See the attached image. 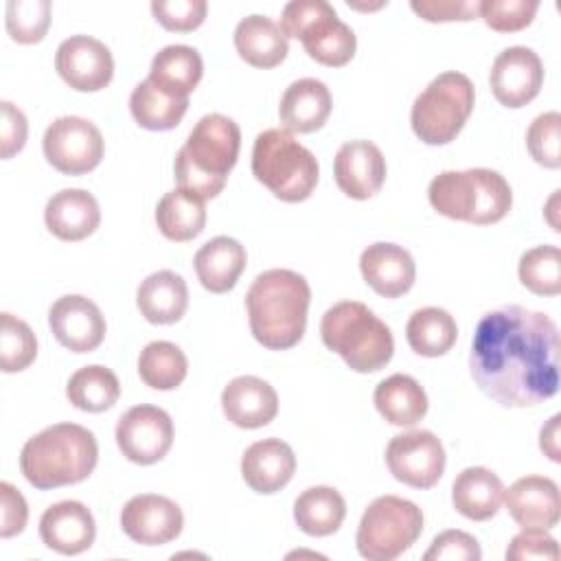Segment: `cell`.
I'll list each match as a JSON object with an SVG mask.
<instances>
[{
    "label": "cell",
    "mask_w": 561,
    "mask_h": 561,
    "mask_svg": "<svg viewBox=\"0 0 561 561\" xmlns=\"http://www.w3.org/2000/svg\"><path fill=\"white\" fill-rule=\"evenodd\" d=\"M559 329L546 313L506 305L480 318L469 370L500 405H537L559 390Z\"/></svg>",
    "instance_id": "cell-1"
},
{
    "label": "cell",
    "mask_w": 561,
    "mask_h": 561,
    "mask_svg": "<svg viewBox=\"0 0 561 561\" xmlns=\"http://www.w3.org/2000/svg\"><path fill=\"white\" fill-rule=\"evenodd\" d=\"M309 300L311 289L302 274L280 267L259 274L245 294L254 340L270 351L296 346L307 327Z\"/></svg>",
    "instance_id": "cell-2"
},
{
    "label": "cell",
    "mask_w": 561,
    "mask_h": 561,
    "mask_svg": "<svg viewBox=\"0 0 561 561\" xmlns=\"http://www.w3.org/2000/svg\"><path fill=\"white\" fill-rule=\"evenodd\" d=\"M239 147L241 131L232 118L224 114L202 116L175 156L178 188L199 199L217 197L237 164Z\"/></svg>",
    "instance_id": "cell-3"
},
{
    "label": "cell",
    "mask_w": 561,
    "mask_h": 561,
    "mask_svg": "<svg viewBox=\"0 0 561 561\" xmlns=\"http://www.w3.org/2000/svg\"><path fill=\"white\" fill-rule=\"evenodd\" d=\"M99 460L94 434L77 423H55L31 436L20 451L22 476L39 491L85 480Z\"/></svg>",
    "instance_id": "cell-4"
},
{
    "label": "cell",
    "mask_w": 561,
    "mask_h": 561,
    "mask_svg": "<svg viewBox=\"0 0 561 561\" xmlns=\"http://www.w3.org/2000/svg\"><path fill=\"white\" fill-rule=\"evenodd\" d=\"M432 208L456 221L489 226L506 217L513 193L504 175L493 169L443 171L427 188Z\"/></svg>",
    "instance_id": "cell-5"
},
{
    "label": "cell",
    "mask_w": 561,
    "mask_h": 561,
    "mask_svg": "<svg viewBox=\"0 0 561 561\" xmlns=\"http://www.w3.org/2000/svg\"><path fill=\"white\" fill-rule=\"evenodd\" d=\"M320 335L324 346L337 353L355 373H377L394 353L388 324L357 300H342L329 307L320 322Z\"/></svg>",
    "instance_id": "cell-6"
},
{
    "label": "cell",
    "mask_w": 561,
    "mask_h": 561,
    "mask_svg": "<svg viewBox=\"0 0 561 561\" xmlns=\"http://www.w3.org/2000/svg\"><path fill=\"white\" fill-rule=\"evenodd\" d=\"M252 173L274 197L305 202L318 184V160L291 131L274 127L256 136L252 147Z\"/></svg>",
    "instance_id": "cell-7"
},
{
    "label": "cell",
    "mask_w": 561,
    "mask_h": 561,
    "mask_svg": "<svg viewBox=\"0 0 561 561\" xmlns=\"http://www.w3.org/2000/svg\"><path fill=\"white\" fill-rule=\"evenodd\" d=\"M473 83L467 75L447 70L434 77L414 99L410 123L425 145L451 142L473 112Z\"/></svg>",
    "instance_id": "cell-8"
},
{
    "label": "cell",
    "mask_w": 561,
    "mask_h": 561,
    "mask_svg": "<svg viewBox=\"0 0 561 561\" xmlns=\"http://www.w3.org/2000/svg\"><path fill=\"white\" fill-rule=\"evenodd\" d=\"M280 28L287 39H300L307 55L329 68L348 64L357 48L353 28L324 0L287 2L280 13Z\"/></svg>",
    "instance_id": "cell-9"
},
{
    "label": "cell",
    "mask_w": 561,
    "mask_h": 561,
    "mask_svg": "<svg viewBox=\"0 0 561 561\" xmlns=\"http://www.w3.org/2000/svg\"><path fill=\"white\" fill-rule=\"evenodd\" d=\"M423 533L421 508L399 495H381L368 504L357 526V552L368 561L401 557Z\"/></svg>",
    "instance_id": "cell-10"
},
{
    "label": "cell",
    "mask_w": 561,
    "mask_h": 561,
    "mask_svg": "<svg viewBox=\"0 0 561 561\" xmlns=\"http://www.w3.org/2000/svg\"><path fill=\"white\" fill-rule=\"evenodd\" d=\"M44 156L59 173L83 175L99 167L103 158V136L94 123L81 116L53 121L42 138Z\"/></svg>",
    "instance_id": "cell-11"
},
{
    "label": "cell",
    "mask_w": 561,
    "mask_h": 561,
    "mask_svg": "<svg viewBox=\"0 0 561 561\" xmlns=\"http://www.w3.org/2000/svg\"><path fill=\"white\" fill-rule=\"evenodd\" d=\"M390 473L414 489H432L445 471V449L430 430H412L390 438L386 447Z\"/></svg>",
    "instance_id": "cell-12"
},
{
    "label": "cell",
    "mask_w": 561,
    "mask_h": 561,
    "mask_svg": "<svg viewBox=\"0 0 561 561\" xmlns=\"http://www.w3.org/2000/svg\"><path fill=\"white\" fill-rule=\"evenodd\" d=\"M116 445L136 465H153L173 445V421L156 405H134L116 423Z\"/></svg>",
    "instance_id": "cell-13"
},
{
    "label": "cell",
    "mask_w": 561,
    "mask_h": 561,
    "mask_svg": "<svg viewBox=\"0 0 561 561\" xmlns=\"http://www.w3.org/2000/svg\"><path fill=\"white\" fill-rule=\"evenodd\" d=\"M55 68L72 90L96 92L112 81L114 59L103 42L90 35H72L59 44Z\"/></svg>",
    "instance_id": "cell-14"
},
{
    "label": "cell",
    "mask_w": 561,
    "mask_h": 561,
    "mask_svg": "<svg viewBox=\"0 0 561 561\" xmlns=\"http://www.w3.org/2000/svg\"><path fill=\"white\" fill-rule=\"evenodd\" d=\"M489 83L504 107H524L541 90L543 64L533 48L508 46L495 57Z\"/></svg>",
    "instance_id": "cell-15"
},
{
    "label": "cell",
    "mask_w": 561,
    "mask_h": 561,
    "mask_svg": "<svg viewBox=\"0 0 561 561\" xmlns=\"http://www.w3.org/2000/svg\"><path fill=\"white\" fill-rule=\"evenodd\" d=\"M184 526L182 508L156 493L134 495L121 511L123 533L142 546H162L173 541Z\"/></svg>",
    "instance_id": "cell-16"
},
{
    "label": "cell",
    "mask_w": 561,
    "mask_h": 561,
    "mask_svg": "<svg viewBox=\"0 0 561 561\" xmlns=\"http://www.w3.org/2000/svg\"><path fill=\"white\" fill-rule=\"evenodd\" d=\"M48 327L55 340L72 353H90L105 337V318L85 296L68 294L57 298L48 309Z\"/></svg>",
    "instance_id": "cell-17"
},
{
    "label": "cell",
    "mask_w": 561,
    "mask_h": 561,
    "mask_svg": "<svg viewBox=\"0 0 561 561\" xmlns=\"http://www.w3.org/2000/svg\"><path fill=\"white\" fill-rule=\"evenodd\" d=\"M333 175L344 195L353 199H368L383 186L386 158L370 140H348L335 153Z\"/></svg>",
    "instance_id": "cell-18"
},
{
    "label": "cell",
    "mask_w": 561,
    "mask_h": 561,
    "mask_svg": "<svg viewBox=\"0 0 561 561\" xmlns=\"http://www.w3.org/2000/svg\"><path fill=\"white\" fill-rule=\"evenodd\" d=\"M508 515L522 528H543L550 530L557 526L561 515V497L554 480L546 476H526L504 489Z\"/></svg>",
    "instance_id": "cell-19"
},
{
    "label": "cell",
    "mask_w": 561,
    "mask_h": 561,
    "mask_svg": "<svg viewBox=\"0 0 561 561\" xmlns=\"http://www.w3.org/2000/svg\"><path fill=\"white\" fill-rule=\"evenodd\" d=\"M359 270L366 285L383 298H399L412 289L416 265L412 254L397 245L377 241L359 256Z\"/></svg>",
    "instance_id": "cell-20"
},
{
    "label": "cell",
    "mask_w": 561,
    "mask_h": 561,
    "mask_svg": "<svg viewBox=\"0 0 561 561\" xmlns=\"http://www.w3.org/2000/svg\"><path fill=\"white\" fill-rule=\"evenodd\" d=\"M96 524L90 508L77 500L48 506L39 519V537L59 554H79L94 543Z\"/></svg>",
    "instance_id": "cell-21"
},
{
    "label": "cell",
    "mask_w": 561,
    "mask_h": 561,
    "mask_svg": "<svg viewBox=\"0 0 561 561\" xmlns=\"http://www.w3.org/2000/svg\"><path fill=\"white\" fill-rule=\"evenodd\" d=\"M221 410L232 425L256 430L274 421L278 412V394L265 379L241 375L224 388Z\"/></svg>",
    "instance_id": "cell-22"
},
{
    "label": "cell",
    "mask_w": 561,
    "mask_h": 561,
    "mask_svg": "<svg viewBox=\"0 0 561 561\" xmlns=\"http://www.w3.org/2000/svg\"><path fill=\"white\" fill-rule=\"evenodd\" d=\"M294 449L280 438L256 440L241 458V476L245 484L263 495L280 491L294 478Z\"/></svg>",
    "instance_id": "cell-23"
},
{
    "label": "cell",
    "mask_w": 561,
    "mask_h": 561,
    "mask_svg": "<svg viewBox=\"0 0 561 561\" xmlns=\"http://www.w3.org/2000/svg\"><path fill=\"white\" fill-rule=\"evenodd\" d=\"M44 221L57 239L81 241L99 228V202L83 188H64L46 202Z\"/></svg>",
    "instance_id": "cell-24"
},
{
    "label": "cell",
    "mask_w": 561,
    "mask_h": 561,
    "mask_svg": "<svg viewBox=\"0 0 561 561\" xmlns=\"http://www.w3.org/2000/svg\"><path fill=\"white\" fill-rule=\"evenodd\" d=\"M331 107L333 101L329 88L320 79L305 77L287 85L278 105V116L287 131L311 134L327 123Z\"/></svg>",
    "instance_id": "cell-25"
},
{
    "label": "cell",
    "mask_w": 561,
    "mask_h": 561,
    "mask_svg": "<svg viewBox=\"0 0 561 561\" xmlns=\"http://www.w3.org/2000/svg\"><path fill=\"white\" fill-rule=\"evenodd\" d=\"M245 248L232 237H215L206 241L193 259L197 280L204 289L213 294H224L232 289L245 270Z\"/></svg>",
    "instance_id": "cell-26"
},
{
    "label": "cell",
    "mask_w": 561,
    "mask_h": 561,
    "mask_svg": "<svg viewBox=\"0 0 561 561\" xmlns=\"http://www.w3.org/2000/svg\"><path fill=\"white\" fill-rule=\"evenodd\" d=\"M136 305L151 324H173L188 307V287L184 278L171 270L149 274L136 291Z\"/></svg>",
    "instance_id": "cell-27"
},
{
    "label": "cell",
    "mask_w": 561,
    "mask_h": 561,
    "mask_svg": "<svg viewBox=\"0 0 561 561\" xmlns=\"http://www.w3.org/2000/svg\"><path fill=\"white\" fill-rule=\"evenodd\" d=\"M234 48L239 57L254 68H274L287 53L289 44L278 22L267 15H248L234 28Z\"/></svg>",
    "instance_id": "cell-28"
},
{
    "label": "cell",
    "mask_w": 561,
    "mask_h": 561,
    "mask_svg": "<svg viewBox=\"0 0 561 561\" xmlns=\"http://www.w3.org/2000/svg\"><path fill=\"white\" fill-rule=\"evenodd\" d=\"M504 484L486 467H467L462 469L451 484L454 508L473 522L491 519L502 504Z\"/></svg>",
    "instance_id": "cell-29"
},
{
    "label": "cell",
    "mask_w": 561,
    "mask_h": 561,
    "mask_svg": "<svg viewBox=\"0 0 561 561\" xmlns=\"http://www.w3.org/2000/svg\"><path fill=\"white\" fill-rule=\"evenodd\" d=\"M377 412L397 427L416 425L427 412V394L410 375H390L377 383L373 394Z\"/></svg>",
    "instance_id": "cell-30"
},
{
    "label": "cell",
    "mask_w": 561,
    "mask_h": 561,
    "mask_svg": "<svg viewBox=\"0 0 561 561\" xmlns=\"http://www.w3.org/2000/svg\"><path fill=\"white\" fill-rule=\"evenodd\" d=\"M202 75H204L202 55L193 46L171 44V46H164L160 53H156V57L151 59V70L147 79L173 96L188 99V94L197 88Z\"/></svg>",
    "instance_id": "cell-31"
},
{
    "label": "cell",
    "mask_w": 561,
    "mask_h": 561,
    "mask_svg": "<svg viewBox=\"0 0 561 561\" xmlns=\"http://www.w3.org/2000/svg\"><path fill=\"white\" fill-rule=\"evenodd\" d=\"M346 515V502L333 486H309L294 502L298 528L311 537L333 535Z\"/></svg>",
    "instance_id": "cell-32"
},
{
    "label": "cell",
    "mask_w": 561,
    "mask_h": 561,
    "mask_svg": "<svg viewBox=\"0 0 561 561\" xmlns=\"http://www.w3.org/2000/svg\"><path fill=\"white\" fill-rule=\"evenodd\" d=\"M129 110L140 127L151 131H167L180 125L188 110V99L173 96L160 90L153 81L145 79L134 88L129 96Z\"/></svg>",
    "instance_id": "cell-33"
},
{
    "label": "cell",
    "mask_w": 561,
    "mask_h": 561,
    "mask_svg": "<svg viewBox=\"0 0 561 561\" xmlns=\"http://www.w3.org/2000/svg\"><path fill=\"white\" fill-rule=\"evenodd\" d=\"M156 224L169 241H191L206 226L204 199L182 188L169 191L156 206Z\"/></svg>",
    "instance_id": "cell-34"
},
{
    "label": "cell",
    "mask_w": 561,
    "mask_h": 561,
    "mask_svg": "<svg viewBox=\"0 0 561 561\" xmlns=\"http://www.w3.org/2000/svg\"><path fill=\"white\" fill-rule=\"evenodd\" d=\"M458 337L456 320L440 307L416 309L405 324V340L416 355L438 357L445 355Z\"/></svg>",
    "instance_id": "cell-35"
},
{
    "label": "cell",
    "mask_w": 561,
    "mask_h": 561,
    "mask_svg": "<svg viewBox=\"0 0 561 561\" xmlns=\"http://www.w3.org/2000/svg\"><path fill=\"white\" fill-rule=\"evenodd\" d=\"M68 401L83 412H105L121 397L118 377L99 364L83 366L66 383Z\"/></svg>",
    "instance_id": "cell-36"
},
{
    "label": "cell",
    "mask_w": 561,
    "mask_h": 561,
    "mask_svg": "<svg viewBox=\"0 0 561 561\" xmlns=\"http://www.w3.org/2000/svg\"><path fill=\"white\" fill-rule=\"evenodd\" d=\"M188 373V359L180 346L167 340L149 342L138 357V375L153 390L178 388Z\"/></svg>",
    "instance_id": "cell-37"
},
{
    "label": "cell",
    "mask_w": 561,
    "mask_h": 561,
    "mask_svg": "<svg viewBox=\"0 0 561 561\" xmlns=\"http://www.w3.org/2000/svg\"><path fill=\"white\" fill-rule=\"evenodd\" d=\"M522 285L537 296H557L561 291V250L557 245H537L519 256L517 267Z\"/></svg>",
    "instance_id": "cell-38"
},
{
    "label": "cell",
    "mask_w": 561,
    "mask_h": 561,
    "mask_svg": "<svg viewBox=\"0 0 561 561\" xmlns=\"http://www.w3.org/2000/svg\"><path fill=\"white\" fill-rule=\"evenodd\" d=\"M37 357V340L31 327L4 311L0 318V368L2 373H20Z\"/></svg>",
    "instance_id": "cell-39"
},
{
    "label": "cell",
    "mask_w": 561,
    "mask_h": 561,
    "mask_svg": "<svg viewBox=\"0 0 561 561\" xmlns=\"http://www.w3.org/2000/svg\"><path fill=\"white\" fill-rule=\"evenodd\" d=\"M48 0H9L7 2V33L18 44H37L44 39L50 24Z\"/></svg>",
    "instance_id": "cell-40"
},
{
    "label": "cell",
    "mask_w": 561,
    "mask_h": 561,
    "mask_svg": "<svg viewBox=\"0 0 561 561\" xmlns=\"http://www.w3.org/2000/svg\"><path fill=\"white\" fill-rule=\"evenodd\" d=\"M559 142H561V114L559 112L539 114L526 131V147L530 158L546 169H559L561 167Z\"/></svg>",
    "instance_id": "cell-41"
},
{
    "label": "cell",
    "mask_w": 561,
    "mask_h": 561,
    "mask_svg": "<svg viewBox=\"0 0 561 561\" xmlns=\"http://www.w3.org/2000/svg\"><path fill=\"white\" fill-rule=\"evenodd\" d=\"M537 9V0H482L480 18L497 33H515L533 22Z\"/></svg>",
    "instance_id": "cell-42"
},
{
    "label": "cell",
    "mask_w": 561,
    "mask_h": 561,
    "mask_svg": "<svg viewBox=\"0 0 561 561\" xmlns=\"http://www.w3.org/2000/svg\"><path fill=\"white\" fill-rule=\"evenodd\" d=\"M208 4L204 0H153L151 13L167 28L188 33L202 26Z\"/></svg>",
    "instance_id": "cell-43"
},
{
    "label": "cell",
    "mask_w": 561,
    "mask_h": 561,
    "mask_svg": "<svg viewBox=\"0 0 561 561\" xmlns=\"http://www.w3.org/2000/svg\"><path fill=\"white\" fill-rule=\"evenodd\" d=\"M482 552L473 535L465 530H445L434 537L423 554L425 561H480Z\"/></svg>",
    "instance_id": "cell-44"
},
{
    "label": "cell",
    "mask_w": 561,
    "mask_h": 561,
    "mask_svg": "<svg viewBox=\"0 0 561 561\" xmlns=\"http://www.w3.org/2000/svg\"><path fill=\"white\" fill-rule=\"evenodd\" d=\"M506 559L508 561H528V559L557 561L559 546H557V539L548 535L543 528H524L511 539L506 548Z\"/></svg>",
    "instance_id": "cell-45"
},
{
    "label": "cell",
    "mask_w": 561,
    "mask_h": 561,
    "mask_svg": "<svg viewBox=\"0 0 561 561\" xmlns=\"http://www.w3.org/2000/svg\"><path fill=\"white\" fill-rule=\"evenodd\" d=\"M410 7L427 22H465L480 15V2L473 0H412Z\"/></svg>",
    "instance_id": "cell-46"
},
{
    "label": "cell",
    "mask_w": 561,
    "mask_h": 561,
    "mask_svg": "<svg viewBox=\"0 0 561 561\" xmlns=\"http://www.w3.org/2000/svg\"><path fill=\"white\" fill-rule=\"evenodd\" d=\"M28 519V506L24 495L9 482L0 484V537L9 539L20 535Z\"/></svg>",
    "instance_id": "cell-47"
},
{
    "label": "cell",
    "mask_w": 561,
    "mask_h": 561,
    "mask_svg": "<svg viewBox=\"0 0 561 561\" xmlns=\"http://www.w3.org/2000/svg\"><path fill=\"white\" fill-rule=\"evenodd\" d=\"M0 105H2L0 156L7 160L24 147L26 134H28V123H26V116L22 114V110H18L11 101H2Z\"/></svg>",
    "instance_id": "cell-48"
},
{
    "label": "cell",
    "mask_w": 561,
    "mask_h": 561,
    "mask_svg": "<svg viewBox=\"0 0 561 561\" xmlns=\"http://www.w3.org/2000/svg\"><path fill=\"white\" fill-rule=\"evenodd\" d=\"M559 421H561V416L554 414V416L541 427V432H539V447H541V451H543L550 460H554V462L561 460V456H559Z\"/></svg>",
    "instance_id": "cell-49"
}]
</instances>
